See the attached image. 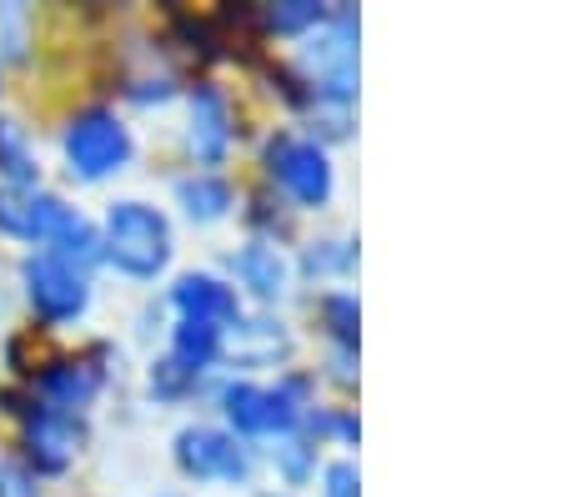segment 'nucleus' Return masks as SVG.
Here are the masks:
<instances>
[{
  "instance_id": "9",
  "label": "nucleus",
  "mask_w": 567,
  "mask_h": 497,
  "mask_svg": "<svg viewBox=\"0 0 567 497\" xmlns=\"http://www.w3.org/2000/svg\"><path fill=\"white\" fill-rule=\"evenodd\" d=\"M71 206L61 196H51L45 186H0V237L25 241V247H41L55 237L61 217Z\"/></svg>"
},
{
  "instance_id": "21",
  "label": "nucleus",
  "mask_w": 567,
  "mask_h": 497,
  "mask_svg": "<svg viewBox=\"0 0 567 497\" xmlns=\"http://www.w3.org/2000/svg\"><path fill=\"white\" fill-rule=\"evenodd\" d=\"M352 241H317V247L307 251V261H301V267L311 271V277H317V271H347L352 267Z\"/></svg>"
},
{
  "instance_id": "19",
  "label": "nucleus",
  "mask_w": 567,
  "mask_h": 497,
  "mask_svg": "<svg viewBox=\"0 0 567 497\" xmlns=\"http://www.w3.org/2000/svg\"><path fill=\"white\" fill-rule=\"evenodd\" d=\"M277 473L287 477L291 487H301L311 473H317V443H307V437L287 433V437L277 443Z\"/></svg>"
},
{
  "instance_id": "17",
  "label": "nucleus",
  "mask_w": 567,
  "mask_h": 497,
  "mask_svg": "<svg viewBox=\"0 0 567 497\" xmlns=\"http://www.w3.org/2000/svg\"><path fill=\"white\" fill-rule=\"evenodd\" d=\"M0 176H6V186H41L35 152L16 121H0Z\"/></svg>"
},
{
  "instance_id": "10",
  "label": "nucleus",
  "mask_w": 567,
  "mask_h": 497,
  "mask_svg": "<svg viewBox=\"0 0 567 497\" xmlns=\"http://www.w3.org/2000/svg\"><path fill=\"white\" fill-rule=\"evenodd\" d=\"M172 307L186 322H212V327H221V332L231 322H241V297H236V287L212 277V271H186L172 287Z\"/></svg>"
},
{
  "instance_id": "7",
  "label": "nucleus",
  "mask_w": 567,
  "mask_h": 497,
  "mask_svg": "<svg viewBox=\"0 0 567 497\" xmlns=\"http://www.w3.org/2000/svg\"><path fill=\"white\" fill-rule=\"evenodd\" d=\"M176 467L192 483H247L251 447L221 427H182L176 433Z\"/></svg>"
},
{
  "instance_id": "20",
  "label": "nucleus",
  "mask_w": 567,
  "mask_h": 497,
  "mask_svg": "<svg viewBox=\"0 0 567 497\" xmlns=\"http://www.w3.org/2000/svg\"><path fill=\"white\" fill-rule=\"evenodd\" d=\"M321 317H327V332H332L347 352H357V297L332 292L327 302H321Z\"/></svg>"
},
{
  "instance_id": "15",
  "label": "nucleus",
  "mask_w": 567,
  "mask_h": 497,
  "mask_svg": "<svg viewBox=\"0 0 567 497\" xmlns=\"http://www.w3.org/2000/svg\"><path fill=\"white\" fill-rule=\"evenodd\" d=\"M176 206H182L196 227H212V221H221L226 211L236 206V191H231V182H226V176L192 172V176H182V182H176Z\"/></svg>"
},
{
  "instance_id": "5",
  "label": "nucleus",
  "mask_w": 567,
  "mask_h": 497,
  "mask_svg": "<svg viewBox=\"0 0 567 497\" xmlns=\"http://www.w3.org/2000/svg\"><path fill=\"white\" fill-rule=\"evenodd\" d=\"M267 172L281 191L291 196L297 206H327L332 201V186H337V172H332V156L321 141H307V136H277L267 146Z\"/></svg>"
},
{
  "instance_id": "4",
  "label": "nucleus",
  "mask_w": 567,
  "mask_h": 497,
  "mask_svg": "<svg viewBox=\"0 0 567 497\" xmlns=\"http://www.w3.org/2000/svg\"><path fill=\"white\" fill-rule=\"evenodd\" d=\"M21 287H25V302L31 312L41 317L45 327H65V322H81L91 307V277L71 261L51 257V251H31L21 261Z\"/></svg>"
},
{
  "instance_id": "6",
  "label": "nucleus",
  "mask_w": 567,
  "mask_h": 497,
  "mask_svg": "<svg viewBox=\"0 0 567 497\" xmlns=\"http://www.w3.org/2000/svg\"><path fill=\"white\" fill-rule=\"evenodd\" d=\"M327 21H332V31L307 45L311 96L327 101V106H347L357 91V15L337 11Z\"/></svg>"
},
{
  "instance_id": "22",
  "label": "nucleus",
  "mask_w": 567,
  "mask_h": 497,
  "mask_svg": "<svg viewBox=\"0 0 567 497\" xmlns=\"http://www.w3.org/2000/svg\"><path fill=\"white\" fill-rule=\"evenodd\" d=\"M321 497H362V473H357V463H332L327 467V477H321Z\"/></svg>"
},
{
  "instance_id": "18",
  "label": "nucleus",
  "mask_w": 567,
  "mask_h": 497,
  "mask_svg": "<svg viewBox=\"0 0 567 497\" xmlns=\"http://www.w3.org/2000/svg\"><path fill=\"white\" fill-rule=\"evenodd\" d=\"M327 6H317V0H281V6H267L261 11V21L271 25L277 35H301V31H317V25H327Z\"/></svg>"
},
{
  "instance_id": "8",
  "label": "nucleus",
  "mask_w": 567,
  "mask_h": 497,
  "mask_svg": "<svg viewBox=\"0 0 567 497\" xmlns=\"http://www.w3.org/2000/svg\"><path fill=\"white\" fill-rule=\"evenodd\" d=\"M21 443H25V463L35 473L55 477L75 463L81 443H86V422L75 412H61V407H45V402H31L21 417Z\"/></svg>"
},
{
  "instance_id": "16",
  "label": "nucleus",
  "mask_w": 567,
  "mask_h": 497,
  "mask_svg": "<svg viewBox=\"0 0 567 497\" xmlns=\"http://www.w3.org/2000/svg\"><path fill=\"white\" fill-rule=\"evenodd\" d=\"M221 327L212 322H176L172 327V362L186 372V377H202L212 362H221Z\"/></svg>"
},
{
  "instance_id": "13",
  "label": "nucleus",
  "mask_w": 567,
  "mask_h": 497,
  "mask_svg": "<svg viewBox=\"0 0 567 497\" xmlns=\"http://www.w3.org/2000/svg\"><path fill=\"white\" fill-rule=\"evenodd\" d=\"M35 392H41L45 407H61V412L81 417L101 392V367H91V362H51V367L35 377Z\"/></svg>"
},
{
  "instance_id": "12",
  "label": "nucleus",
  "mask_w": 567,
  "mask_h": 497,
  "mask_svg": "<svg viewBox=\"0 0 567 497\" xmlns=\"http://www.w3.org/2000/svg\"><path fill=\"white\" fill-rule=\"evenodd\" d=\"M291 352V336L281 322L271 317H257V322H231L221 336V358L236 362V367H277L287 362Z\"/></svg>"
},
{
  "instance_id": "3",
  "label": "nucleus",
  "mask_w": 567,
  "mask_h": 497,
  "mask_svg": "<svg viewBox=\"0 0 567 497\" xmlns=\"http://www.w3.org/2000/svg\"><path fill=\"white\" fill-rule=\"evenodd\" d=\"M221 412L231 422V437H287L307 422V382L287 377L277 387H257V382H226Z\"/></svg>"
},
{
  "instance_id": "23",
  "label": "nucleus",
  "mask_w": 567,
  "mask_h": 497,
  "mask_svg": "<svg viewBox=\"0 0 567 497\" xmlns=\"http://www.w3.org/2000/svg\"><path fill=\"white\" fill-rule=\"evenodd\" d=\"M0 497H35L31 473H21L16 463H0Z\"/></svg>"
},
{
  "instance_id": "1",
  "label": "nucleus",
  "mask_w": 567,
  "mask_h": 497,
  "mask_svg": "<svg viewBox=\"0 0 567 497\" xmlns=\"http://www.w3.org/2000/svg\"><path fill=\"white\" fill-rule=\"evenodd\" d=\"M96 231H101V261H111L121 277L156 281L161 271L172 267V251H176L172 221H166V211H156L151 201H136V196L111 201L106 221H101Z\"/></svg>"
},
{
  "instance_id": "14",
  "label": "nucleus",
  "mask_w": 567,
  "mask_h": 497,
  "mask_svg": "<svg viewBox=\"0 0 567 497\" xmlns=\"http://www.w3.org/2000/svg\"><path fill=\"white\" fill-rule=\"evenodd\" d=\"M231 271H236V281H241L251 297H261V302H277V297H287L291 267H287V257H281L271 241H247V247L231 257Z\"/></svg>"
},
{
  "instance_id": "11",
  "label": "nucleus",
  "mask_w": 567,
  "mask_h": 497,
  "mask_svg": "<svg viewBox=\"0 0 567 497\" xmlns=\"http://www.w3.org/2000/svg\"><path fill=\"white\" fill-rule=\"evenodd\" d=\"M186 141H192L196 166H206V172L231 156V106H226V96L216 86L192 91V131H186Z\"/></svg>"
},
{
  "instance_id": "2",
  "label": "nucleus",
  "mask_w": 567,
  "mask_h": 497,
  "mask_svg": "<svg viewBox=\"0 0 567 497\" xmlns=\"http://www.w3.org/2000/svg\"><path fill=\"white\" fill-rule=\"evenodd\" d=\"M61 152H65V172L75 182H106L131 162L136 141H131V126L111 106H86L65 121Z\"/></svg>"
}]
</instances>
